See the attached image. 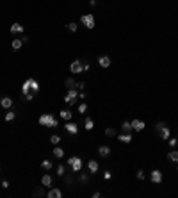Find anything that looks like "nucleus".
Listing matches in <instances>:
<instances>
[{
    "mask_svg": "<svg viewBox=\"0 0 178 198\" xmlns=\"http://www.w3.org/2000/svg\"><path fill=\"white\" fill-rule=\"evenodd\" d=\"M105 136L107 137H114V136H118V132H116V129H105Z\"/></svg>",
    "mask_w": 178,
    "mask_h": 198,
    "instance_id": "obj_28",
    "label": "nucleus"
},
{
    "mask_svg": "<svg viewBox=\"0 0 178 198\" xmlns=\"http://www.w3.org/2000/svg\"><path fill=\"white\" fill-rule=\"evenodd\" d=\"M137 178H139V180H144V178H146V173H144V170H139V171H137Z\"/></svg>",
    "mask_w": 178,
    "mask_h": 198,
    "instance_id": "obj_36",
    "label": "nucleus"
},
{
    "mask_svg": "<svg viewBox=\"0 0 178 198\" xmlns=\"http://www.w3.org/2000/svg\"><path fill=\"white\" fill-rule=\"evenodd\" d=\"M102 196V193H98V191H96V193H93V198H100Z\"/></svg>",
    "mask_w": 178,
    "mask_h": 198,
    "instance_id": "obj_44",
    "label": "nucleus"
},
{
    "mask_svg": "<svg viewBox=\"0 0 178 198\" xmlns=\"http://www.w3.org/2000/svg\"><path fill=\"white\" fill-rule=\"evenodd\" d=\"M155 129H157V134L160 136V139H164V141H168L169 136H171V129H169L164 121H160V123H157L155 125Z\"/></svg>",
    "mask_w": 178,
    "mask_h": 198,
    "instance_id": "obj_2",
    "label": "nucleus"
},
{
    "mask_svg": "<svg viewBox=\"0 0 178 198\" xmlns=\"http://www.w3.org/2000/svg\"><path fill=\"white\" fill-rule=\"evenodd\" d=\"M25 82L29 84V88H31L32 93H38V91H39V82H38L36 79H27Z\"/></svg>",
    "mask_w": 178,
    "mask_h": 198,
    "instance_id": "obj_14",
    "label": "nucleus"
},
{
    "mask_svg": "<svg viewBox=\"0 0 178 198\" xmlns=\"http://www.w3.org/2000/svg\"><path fill=\"white\" fill-rule=\"evenodd\" d=\"M70 70L77 75V73H84V64H82V59H75L73 63L70 64Z\"/></svg>",
    "mask_w": 178,
    "mask_h": 198,
    "instance_id": "obj_6",
    "label": "nucleus"
},
{
    "mask_svg": "<svg viewBox=\"0 0 178 198\" xmlns=\"http://www.w3.org/2000/svg\"><path fill=\"white\" fill-rule=\"evenodd\" d=\"M64 180H66V184H68V186H71V184H73V175H66Z\"/></svg>",
    "mask_w": 178,
    "mask_h": 198,
    "instance_id": "obj_38",
    "label": "nucleus"
},
{
    "mask_svg": "<svg viewBox=\"0 0 178 198\" xmlns=\"http://www.w3.org/2000/svg\"><path fill=\"white\" fill-rule=\"evenodd\" d=\"M84 127H85V130L89 132V130H93V127H94V121L91 120V118H85L84 120Z\"/></svg>",
    "mask_w": 178,
    "mask_h": 198,
    "instance_id": "obj_22",
    "label": "nucleus"
},
{
    "mask_svg": "<svg viewBox=\"0 0 178 198\" xmlns=\"http://www.w3.org/2000/svg\"><path fill=\"white\" fill-rule=\"evenodd\" d=\"M63 196V191L59 188H48L46 191V198H61Z\"/></svg>",
    "mask_w": 178,
    "mask_h": 198,
    "instance_id": "obj_10",
    "label": "nucleus"
},
{
    "mask_svg": "<svg viewBox=\"0 0 178 198\" xmlns=\"http://www.w3.org/2000/svg\"><path fill=\"white\" fill-rule=\"evenodd\" d=\"M59 116H61V120H64V121H71L73 120V113L70 109H61Z\"/></svg>",
    "mask_w": 178,
    "mask_h": 198,
    "instance_id": "obj_12",
    "label": "nucleus"
},
{
    "mask_svg": "<svg viewBox=\"0 0 178 198\" xmlns=\"http://www.w3.org/2000/svg\"><path fill=\"white\" fill-rule=\"evenodd\" d=\"M52 182H53V178H52V175H48V173H45L41 177V184H43V188H52Z\"/></svg>",
    "mask_w": 178,
    "mask_h": 198,
    "instance_id": "obj_13",
    "label": "nucleus"
},
{
    "mask_svg": "<svg viewBox=\"0 0 178 198\" xmlns=\"http://www.w3.org/2000/svg\"><path fill=\"white\" fill-rule=\"evenodd\" d=\"M77 111H78L80 114H84L85 111H87V104H85V102H84V104H80L78 107H77Z\"/></svg>",
    "mask_w": 178,
    "mask_h": 198,
    "instance_id": "obj_33",
    "label": "nucleus"
},
{
    "mask_svg": "<svg viewBox=\"0 0 178 198\" xmlns=\"http://www.w3.org/2000/svg\"><path fill=\"white\" fill-rule=\"evenodd\" d=\"M9 31H11V34L18 36V34H21V32H23V25H21V23H13Z\"/></svg>",
    "mask_w": 178,
    "mask_h": 198,
    "instance_id": "obj_17",
    "label": "nucleus"
},
{
    "mask_svg": "<svg viewBox=\"0 0 178 198\" xmlns=\"http://www.w3.org/2000/svg\"><path fill=\"white\" fill-rule=\"evenodd\" d=\"M104 178H105V180H111V178H112V173H111V171H105Z\"/></svg>",
    "mask_w": 178,
    "mask_h": 198,
    "instance_id": "obj_41",
    "label": "nucleus"
},
{
    "mask_svg": "<svg viewBox=\"0 0 178 198\" xmlns=\"http://www.w3.org/2000/svg\"><path fill=\"white\" fill-rule=\"evenodd\" d=\"M41 166L48 171V170H52V168H53V164H52V161H48V159H46V161H43V163H41Z\"/></svg>",
    "mask_w": 178,
    "mask_h": 198,
    "instance_id": "obj_27",
    "label": "nucleus"
},
{
    "mask_svg": "<svg viewBox=\"0 0 178 198\" xmlns=\"http://www.w3.org/2000/svg\"><path fill=\"white\" fill-rule=\"evenodd\" d=\"M162 178H164V175H162V171H160V170H153V171L150 173V180H151L153 184H160V182H162Z\"/></svg>",
    "mask_w": 178,
    "mask_h": 198,
    "instance_id": "obj_7",
    "label": "nucleus"
},
{
    "mask_svg": "<svg viewBox=\"0 0 178 198\" xmlns=\"http://www.w3.org/2000/svg\"><path fill=\"white\" fill-rule=\"evenodd\" d=\"M121 129H123V132H132V123L130 121H123Z\"/></svg>",
    "mask_w": 178,
    "mask_h": 198,
    "instance_id": "obj_26",
    "label": "nucleus"
},
{
    "mask_svg": "<svg viewBox=\"0 0 178 198\" xmlns=\"http://www.w3.org/2000/svg\"><path fill=\"white\" fill-rule=\"evenodd\" d=\"M168 145L171 146V148H176V145H178V139H176V137H169V139H168Z\"/></svg>",
    "mask_w": 178,
    "mask_h": 198,
    "instance_id": "obj_32",
    "label": "nucleus"
},
{
    "mask_svg": "<svg viewBox=\"0 0 178 198\" xmlns=\"http://www.w3.org/2000/svg\"><path fill=\"white\" fill-rule=\"evenodd\" d=\"M66 88H68V89H71V88H77V82H75L73 79H66Z\"/></svg>",
    "mask_w": 178,
    "mask_h": 198,
    "instance_id": "obj_31",
    "label": "nucleus"
},
{
    "mask_svg": "<svg viewBox=\"0 0 178 198\" xmlns=\"http://www.w3.org/2000/svg\"><path fill=\"white\" fill-rule=\"evenodd\" d=\"M176 171H178V168H176Z\"/></svg>",
    "mask_w": 178,
    "mask_h": 198,
    "instance_id": "obj_46",
    "label": "nucleus"
},
{
    "mask_svg": "<svg viewBox=\"0 0 178 198\" xmlns=\"http://www.w3.org/2000/svg\"><path fill=\"white\" fill-rule=\"evenodd\" d=\"M32 195H34V196H46V193H45V191H43L41 188L34 189V191H32Z\"/></svg>",
    "mask_w": 178,
    "mask_h": 198,
    "instance_id": "obj_30",
    "label": "nucleus"
},
{
    "mask_svg": "<svg viewBox=\"0 0 178 198\" xmlns=\"http://www.w3.org/2000/svg\"><path fill=\"white\" fill-rule=\"evenodd\" d=\"M98 170H100V164H98V161H94V159H91V161H87V171H89L91 175H94V173H98Z\"/></svg>",
    "mask_w": 178,
    "mask_h": 198,
    "instance_id": "obj_8",
    "label": "nucleus"
},
{
    "mask_svg": "<svg viewBox=\"0 0 178 198\" xmlns=\"http://www.w3.org/2000/svg\"><path fill=\"white\" fill-rule=\"evenodd\" d=\"M14 118H16V113H13V111H9L7 114L4 116V120H5V121H13Z\"/></svg>",
    "mask_w": 178,
    "mask_h": 198,
    "instance_id": "obj_29",
    "label": "nucleus"
},
{
    "mask_svg": "<svg viewBox=\"0 0 178 198\" xmlns=\"http://www.w3.org/2000/svg\"><path fill=\"white\" fill-rule=\"evenodd\" d=\"M77 98H78V91H77V88H71V89H68V95L64 96V102H66V105H75Z\"/></svg>",
    "mask_w": 178,
    "mask_h": 198,
    "instance_id": "obj_4",
    "label": "nucleus"
},
{
    "mask_svg": "<svg viewBox=\"0 0 178 198\" xmlns=\"http://www.w3.org/2000/svg\"><path fill=\"white\" fill-rule=\"evenodd\" d=\"M168 159L171 161V163H178V150H175V148H173V150L168 154Z\"/></svg>",
    "mask_w": 178,
    "mask_h": 198,
    "instance_id": "obj_20",
    "label": "nucleus"
},
{
    "mask_svg": "<svg viewBox=\"0 0 178 198\" xmlns=\"http://www.w3.org/2000/svg\"><path fill=\"white\" fill-rule=\"evenodd\" d=\"M2 188L7 189V188H9V182H7V180H2Z\"/></svg>",
    "mask_w": 178,
    "mask_h": 198,
    "instance_id": "obj_43",
    "label": "nucleus"
},
{
    "mask_svg": "<svg viewBox=\"0 0 178 198\" xmlns=\"http://www.w3.org/2000/svg\"><path fill=\"white\" fill-rule=\"evenodd\" d=\"M53 155L57 157V159H61V157H64V150L61 148V146L55 145V148H53Z\"/></svg>",
    "mask_w": 178,
    "mask_h": 198,
    "instance_id": "obj_23",
    "label": "nucleus"
},
{
    "mask_svg": "<svg viewBox=\"0 0 178 198\" xmlns=\"http://www.w3.org/2000/svg\"><path fill=\"white\" fill-rule=\"evenodd\" d=\"M21 45H23V41H21V39H18V38H16V39H13V43H11L13 50H20V48H21Z\"/></svg>",
    "mask_w": 178,
    "mask_h": 198,
    "instance_id": "obj_24",
    "label": "nucleus"
},
{
    "mask_svg": "<svg viewBox=\"0 0 178 198\" xmlns=\"http://www.w3.org/2000/svg\"><path fill=\"white\" fill-rule=\"evenodd\" d=\"M32 98H34V95H27V96H23V100H25V102H31Z\"/></svg>",
    "mask_w": 178,
    "mask_h": 198,
    "instance_id": "obj_42",
    "label": "nucleus"
},
{
    "mask_svg": "<svg viewBox=\"0 0 178 198\" xmlns=\"http://www.w3.org/2000/svg\"><path fill=\"white\" fill-rule=\"evenodd\" d=\"M55 173H57L59 177H64V175H66V166H64V164H59L57 170H55Z\"/></svg>",
    "mask_w": 178,
    "mask_h": 198,
    "instance_id": "obj_25",
    "label": "nucleus"
},
{
    "mask_svg": "<svg viewBox=\"0 0 178 198\" xmlns=\"http://www.w3.org/2000/svg\"><path fill=\"white\" fill-rule=\"evenodd\" d=\"M87 180H89V177H87V173H82V175L78 177V182H80V184H85Z\"/></svg>",
    "mask_w": 178,
    "mask_h": 198,
    "instance_id": "obj_35",
    "label": "nucleus"
},
{
    "mask_svg": "<svg viewBox=\"0 0 178 198\" xmlns=\"http://www.w3.org/2000/svg\"><path fill=\"white\" fill-rule=\"evenodd\" d=\"M80 23L84 25L85 29H89V31H91V29H94V25H96L93 14H82V16H80Z\"/></svg>",
    "mask_w": 178,
    "mask_h": 198,
    "instance_id": "obj_5",
    "label": "nucleus"
},
{
    "mask_svg": "<svg viewBox=\"0 0 178 198\" xmlns=\"http://www.w3.org/2000/svg\"><path fill=\"white\" fill-rule=\"evenodd\" d=\"M130 123H132V130H136V132H141V130L146 127V123H144L143 120H137V118L136 120H132Z\"/></svg>",
    "mask_w": 178,
    "mask_h": 198,
    "instance_id": "obj_11",
    "label": "nucleus"
},
{
    "mask_svg": "<svg viewBox=\"0 0 178 198\" xmlns=\"http://www.w3.org/2000/svg\"><path fill=\"white\" fill-rule=\"evenodd\" d=\"M98 155L104 157V159H105V157H109V155H111V148H109L107 145H102L100 148H98Z\"/></svg>",
    "mask_w": 178,
    "mask_h": 198,
    "instance_id": "obj_18",
    "label": "nucleus"
},
{
    "mask_svg": "<svg viewBox=\"0 0 178 198\" xmlns=\"http://www.w3.org/2000/svg\"><path fill=\"white\" fill-rule=\"evenodd\" d=\"M118 139L121 143H132V134L130 132H123V134H118Z\"/></svg>",
    "mask_w": 178,
    "mask_h": 198,
    "instance_id": "obj_19",
    "label": "nucleus"
},
{
    "mask_svg": "<svg viewBox=\"0 0 178 198\" xmlns=\"http://www.w3.org/2000/svg\"><path fill=\"white\" fill-rule=\"evenodd\" d=\"M77 29H78V27H77V23H75V21L68 23V31H70V32H77Z\"/></svg>",
    "mask_w": 178,
    "mask_h": 198,
    "instance_id": "obj_34",
    "label": "nucleus"
},
{
    "mask_svg": "<svg viewBox=\"0 0 178 198\" xmlns=\"http://www.w3.org/2000/svg\"><path fill=\"white\" fill-rule=\"evenodd\" d=\"M39 125L43 127H50V129H55V127H59V120L55 118L53 114H50V113H45V114L39 116Z\"/></svg>",
    "mask_w": 178,
    "mask_h": 198,
    "instance_id": "obj_1",
    "label": "nucleus"
},
{
    "mask_svg": "<svg viewBox=\"0 0 178 198\" xmlns=\"http://www.w3.org/2000/svg\"><path fill=\"white\" fill-rule=\"evenodd\" d=\"M21 95H23V96H27V95H36V93H32V91H31L29 84L23 82V84H21Z\"/></svg>",
    "mask_w": 178,
    "mask_h": 198,
    "instance_id": "obj_21",
    "label": "nucleus"
},
{
    "mask_svg": "<svg viewBox=\"0 0 178 198\" xmlns=\"http://www.w3.org/2000/svg\"><path fill=\"white\" fill-rule=\"evenodd\" d=\"M13 104H14V102H13V98H11V96H2V98H0V105H2L4 109H11Z\"/></svg>",
    "mask_w": 178,
    "mask_h": 198,
    "instance_id": "obj_15",
    "label": "nucleus"
},
{
    "mask_svg": "<svg viewBox=\"0 0 178 198\" xmlns=\"http://www.w3.org/2000/svg\"><path fill=\"white\" fill-rule=\"evenodd\" d=\"M64 129H66V132L70 136H77V132H78V127H77V123H73V121H66Z\"/></svg>",
    "mask_w": 178,
    "mask_h": 198,
    "instance_id": "obj_9",
    "label": "nucleus"
},
{
    "mask_svg": "<svg viewBox=\"0 0 178 198\" xmlns=\"http://www.w3.org/2000/svg\"><path fill=\"white\" fill-rule=\"evenodd\" d=\"M68 166L71 168V171L73 173H77V171H80L82 170V159L80 157H77V155H73V157H68Z\"/></svg>",
    "mask_w": 178,
    "mask_h": 198,
    "instance_id": "obj_3",
    "label": "nucleus"
},
{
    "mask_svg": "<svg viewBox=\"0 0 178 198\" xmlns=\"http://www.w3.org/2000/svg\"><path fill=\"white\" fill-rule=\"evenodd\" d=\"M82 64H84V72H89V68H91V66H89V63L85 61L84 57H82Z\"/></svg>",
    "mask_w": 178,
    "mask_h": 198,
    "instance_id": "obj_39",
    "label": "nucleus"
},
{
    "mask_svg": "<svg viewBox=\"0 0 178 198\" xmlns=\"http://www.w3.org/2000/svg\"><path fill=\"white\" fill-rule=\"evenodd\" d=\"M50 141H52L53 145H59V143H61V137H59V136H52V137H50Z\"/></svg>",
    "mask_w": 178,
    "mask_h": 198,
    "instance_id": "obj_37",
    "label": "nucleus"
},
{
    "mask_svg": "<svg viewBox=\"0 0 178 198\" xmlns=\"http://www.w3.org/2000/svg\"><path fill=\"white\" fill-rule=\"evenodd\" d=\"M84 88H85V82H82V80H80V82H77V89H80V91H82Z\"/></svg>",
    "mask_w": 178,
    "mask_h": 198,
    "instance_id": "obj_40",
    "label": "nucleus"
},
{
    "mask_svg": "<svg viewBox=\"0 0 178 198\" xmlns=\"http://www.w3.org/2000/svg\"><path fill=\"white\" fill-rule=\"evenodd\" d=\"M89 6H93L94 7V6H96V0H89Z\"/></svg>",
    "mask_w": 178,
    "mask_h": 198,
    "instance_id": "obj_45",
    "label": "nucleus"
},
{
    "mask_svg": "<svg viewBox=\"0 0 178 198\" xmlns=\"http://www.w3.org/2000/svg\"><path fill=\"white\" fill-rule=\"evenodd\" d=\"M98 64H100L102 68H109V66H111V57H109V55H100V57H98Z\"/></svg>",
    "mask_w": 178,
    "mask_h": 198,
    "instance_id": "obj_16",
    "label": "nucleus"
}]
</instances>
